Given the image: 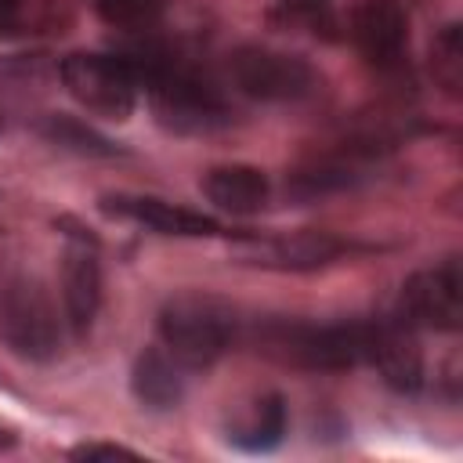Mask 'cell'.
I'll list each match as a JSON object with an SVG mask.
<instances>
[{
    "label": "cell",
    "instance_id": "obj_1",
    "mask_svg": "<svg viewBox=\"0 0 463 463\" xmlns=\"http://www.w3.org/2000/svg\"><path fill=\"white\" fill-rule=\"evenodd\" d=\"M127 61H130L137 83L145 80V87L152 94V109L163 127H170L177 134H206L232 119L224 94L195 69L174 61L166 51L148 47Z\"/></svg>",
    "mask_w": 463,
    "mask_h": 463
},
{
    "label": "cell",
    "instance_id": "obj_2",
    "mask_svg": "<svg viewBox=\"0 0 463 463\" xmlns=\"http://www.w3.org/2000/svg\"><path fill=\"white\" fill-rule=\"evenodd\" d=\"M159 336L181 369H206L228 351L235 336V315L213 297L184 293L163 304Z\"/></svg>",
    "mask_w": 463,
    "mask_h": 463
},
{
    "label": "cell",
    "instance_id": "obj_3",
    "mask_svg": "<svg viewBox=\"0 0 463 463\" xmlns=\"http://www.w3.org/2000/svg\"><path fill=\"white\" fill-rule=\"evenodd\" d=\"M0 340L29 362H51L61 351L58 311L36 279H11L0 289Z\"/></svg>",
    "mask_w": 463,
    "mask_h": 463
},
{
    "label": "cell",
    "instance_id": "obj_4",
    "mask_svg": "<svg viewBox=\"0 0 463 463\" xmlns=\"http://www.w3.org/2000/svg\"><path fill=\"white\" fill-rule=\"evenodd\" d=\"M61 83L87 112L105 119H127L137 101V76L123 54L76 51L61 61Z\"/></svg>",
    "mask_w": 463,
    "mask_h": 463
},
{
    "label": "cell",
    "instance_id": "obj_5",
    "mask_svg": "<svg viewBox=\"0 0 463 463\" xmlns=\"http://www.w3.org/2000/svg\"><path fill=\"white\" fill-rule=\"evenodd\" d=\"M373 322H336V326H275L264 344L279 358L304 369H347L365 362Z\"/></svg>",
    "mask_w": 463,
    "mask_h": 463
},
{
    "label": "cell",
    "instance_id": "obj_6",
    "mask_svg": "<svg viewBox=\"0 0 463 463\" xmlns=\"http://www.w3.org/2000/svg\"><path fill=\"white\" fill-rule=\"evenodd\" d=\"M228 72L242 94L260 101H300L318 87V76L307 58L260 43L235 47L228 58Z\"/></svg>",
    "mask_w": 463,
    "mask_h": 463
},
{
    "label": "cell",
    "instance_id": "obj_7",
    "mask_svg": "<svg viewBox=\"0 0 463 463\" xmlns=\"http://www.w3.org/2000/svg\"><path fill=\"white\" fill-rule=\"evenodd\" d=\"M402 318L416 329L452 333L463 322V275L459 260H441L434 268L416 271L402 286Z\"/></svg>",
    "mask_w": 463,
    "mask_h": 463
},
{
    "label": "cell",
    "instance_id": "obj_8",
    "mask_svg": "<svg viewBox=\"0 0 463 463\" xmlns=\"http://www.w3.org/2000/svg\"><path fill=\"white\" fill-rule=\"evenodd\" d=\"M351 33L362 54L380 69H398L409 47V18L398 0H358Z\"/></svg>",
    "mask_w": 463,
    "mask_h": 463
},
{
    "label": "cell",
    "instance_id": "obj_9",
    "mask_svg": "<svg viewBox=\"0 0 463 463\" xmlns=\"http://www.w3.org/2000/svg\"><path fill=\"white\" fill-rule=\"evenodd\" d=\"M61 297H65V315L76 336H83L101 307V264L94 239L72 235L61 264Z\"/></svg>",
    "mask_w": 463,
    "mask_h": 463
},
{
    "label": "cell",
    "instance_id": "obj_10",
    "mask_svg": "<svg viewBox=\"0 0 463 463\" xmlns=\"http://www.w3.org/2000/svg\"><path fill=\"white\" fill-rule=\"evenodd\" d=\"M105 213L127 217L134 224H145L159 235H181V239H199V235H221V224L206 213L184 210L177 203L156 199V195H105L101 199Z\"/></svg>",
    "mask_w": 463,
    "mask_h": 463
},
{
    "label": "cell",
    "instance_id": "obj_11",
    "mask_svg": "<svg viewBox=\"0 0 463 463\" xmlns=\"http://www.w3.org/2000/svg\"><path fill=\"white\" fill-rule=\"evenodd\" d=\"M365 362L376 365L380 376L394 391H409L412 394L423 383V354H420L412 326L405 318H398V322H373Z\"/></svg>",
    "mask_w": 463,
    "mask_h": 463
},
{
    "label": "cell",
    "instance_id": "obj_12",
    "mask_svg": "<svg viewBox=\"0 0 463 463\" xmlns=\"http://www.w3.org/2000/svg\"><path fill=\"white\" fill-rule=\"evenodd\" d=\"M354 246L329 235V232H293V235H279V239H260L250 242V260L264 264V268H282V271H307V268H322L344 253H351Z\"/></svg>",
    "mask_w": 463,
    "mask_h": 463
},
{
    "label": "cell",
    "instance_id": "obj_13",
    "mask_svg": "<svg viewBox=\"0 0 463 463\" xmlns=\"http://www.w3.org/2000/svg\"><path fill=\"white\" fill-rule=\"evenodd\" d=\"M268 192H271L268 174L257 170V166H242V163L213 166V170L203 177V195H206L217 210L235 213V217H246V213L264 210Z\"/></svg>",
    "mask_w": 463,
    "mask_h": 463
},
{
    "label": "cell",
    "instance_id": "obj_14",
    "mask_svg": "<svg viewBox=\"0 0 463 463\" xmlns=\"http://www.w3.org/2000/svg\"><path fill=\"white\" fill-rule=\"evenodd\" d=\"M130 391L141 405L148 409H174L181 398H184V376H181V365L163 354L159 347H145L137 358H134V369H130Z\"/></svg>",
    "mask_w": 463,
    "mask_h": 463
},
{
    "label": "cell",
    "instance_id": "obj_15",
    "mask_svg": "<svg viewBox=\"0 0 463 463\" xmlns=\"http://www.w3.org/2000/svg\"><path fill=\"white\" fill-rule=\"evenodd\" d=\"M282 438H286V402L279 394H264L260 402H253L250 416L228 430V441L246 452H271Z\"/></svg>",
    "mask_w": 463,
    "mask_h": 463
},
{
    "label": "cell",
    "instance_id": "obj_16",
    "mask_svg": "<svg viewBox=\"0 0 463 463\" xmlns=\"http://www.w3.org/2000/svg\"><path fill=\"white\" fill-rule=\"evenodd\" d=\"M43 134L54 145L72 148V152H83V156H116L119 152L109 137H101L94 127H87V123H80L72 116H47L43 119Z\"/></svg>",
    "mask_w": 463,
    "mask_h": 463
},
{
    "label": "cell",
    "instance_id": "obj_17",
    "mask_svg": "<svg viewBox=\"0 0 463 463\" xmlns=\"http://www.w3.org/2000/svg\"><path fill=\"white\" fill-rule=\"evenodd\" d=\"M98 14L116 29H145L152 25L170 0H94Z\"/></svg>",
    "mask_w": 463,
    "mask_h": 463
},
{
    "label": "cell",
    "instance_id": "obj_18",
    "mask_svg": "<svg viewBox=\"0 0 463 463\" xmlns=\"http://www.w3.org/2000/svg\"><path fill=\"white\" fill-rule=\"evenodd\" d=\"M69 456H72V459H87V463H94V459H137V452H134V449H123V445H105V441H87V445H76Z\"/></svg>",
    "mask_w": 463,
    "mask_h": 463
},
{
    "label": "cell",
    "instance_id": "obj_19",
    "mask_svg": "<svg viewBox=\"0 0 463 463\" xmlns=\"http://www.w3.org/2000/svg\"><path fill=\"white\" fill-rule=\"evenodd\" d=\"M18 11H22V0H0V33H7L18 22Z\"/></svg>",
    "mask_w": 463,
    "mask_h": 463
},
{
    "label": "cell",
    "instance_id": "obj_20",
    "mask_svg": "<svg viewBox=\"0 0 463 463\" xmlns=\"http://www.w3.org/2000/svg\"><path fill=\"white\" fill-rule=\"evenodd\" d=\"M14 441H18V438H14V434H11L7 427H0V452H7V449H14Z\"/></svg>",
    "mask_w": 463,
    "mask_h": 463
},
{
    "label": "cell",
    "instance_id": "obj_21",
    "mask_svg": "<svg viewBox=\"0 0 463 463\" xmlns=\"http://www.w3.org/2000/svg\"><path fill=\"white\" fill-rule=\"evenodd\" d=\"M293 4H326V0H293Z\"/></svg>",
    "mask_w": 463,
    "mask_h": 463
}]
</instances>
